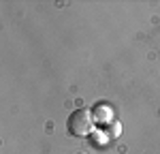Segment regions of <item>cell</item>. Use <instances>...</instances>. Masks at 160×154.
<instances>
[{"mask_svg": "<svg viewBox=\"0 0 160 154\" xmlns=\"http://www.w3.org/2000/svg\"><path fill=\"white\" fill-rule=\"evenodd\" d=\"M66 128L75 137H90L96 131V122L92 118V111H88V109H75L73 114L68 116V120H66Z\"/></svg>", "mask_w": 160, "mask_h": 154, "instance_id": "1", "label": "cell"}, {"mask_svg": "<svg viewBox=\"0 0 160 154\" xmlns=\"http://www.w3.org/2000/svg\"><path fill=\"white\" fill-rule=\"evenodd\" d=\"M90 111H92V118H94L96 124L109 126L111 122H113V107H111L109 103H96Z\"/></svg>", "mask_w": 160, "mask_h": 154, "instance_id": "2", "label": "cell"}, {"mask_svg": "<svg viewBox=\"0 0 160 154\" xmlns=\"http://www.w3.org/2000/svg\"><path fill=\"white\" fill-rule=\"evenodd\" d=\"M88 139H90V143H92L94 148H105V146H107V141H109L111 137L107 135V131H102V128H96V131H94V133H92Z\"/></svg>", "mask_w": 160, "mask_h": 154, "instance_id": "3", "label": "cell"}, {"mask_svg": "<svg viewBox=\"0 0 160 154\" xmlns=\"http://www.w3.org/2000/svg\"><path fill=\"white\" fill-rule=\"evenodd\" d=\"M105 131H107V135H109V137H118V135H120V131H122V124L113 120V122L109 124V128H105Z\"/></svg>", "mask_w": 160, "mask_h": 154, "instance_id": "4", "label": "cell"}, {"mask_svg": "<svg viewBox=\"0 0 160 154\" xmlns=\"http://www.w3.org/2000/svg\"><path fill=\"white\" fill-rule=\"evenodd\" d=\"M79 154H81V152H79Z\"/></svg>", "mask_w": 160, "mask_h": 154, "instance_id": "5", "label": "cell"}]
</instances>
